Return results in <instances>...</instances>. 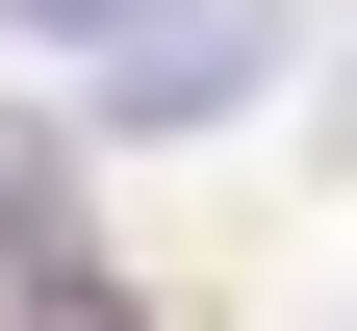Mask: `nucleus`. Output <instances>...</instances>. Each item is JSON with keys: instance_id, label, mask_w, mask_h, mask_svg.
Masks as SVG:
<instances>
[{"instance_id": "1", "label": "nucleus", "mask_w": 357, "mask_h": 331, "mask_svg": "<svg viewBox=\"0 0 357 331\" xmlns=\"http://www.w3.org/2000/svg\"><path fill=\"white\" fill-rule=\"evenodd\" d=\"M52 280H102V128L0 102V306H52Z\"/></svg>"}, {"instance_id": "2", "label": "nucleus", "mask_w": 357, "mask_h": 331, "mask_svg": "<svg viewBox=\"0 0 357 331\" xmlns=\"http://www.w3.org/2000/svg\"><path fill=\"white\" fill-rule=\"evenodd\" d=\"M306 153H357V26H332V77H306Z\"/></svg>"}]
</instances>
